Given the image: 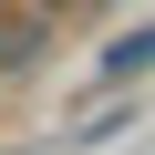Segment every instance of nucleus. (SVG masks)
I'll list each match as a JSON object with an SVG mask.
<instances>
[{
  "instance_id": "nucleus-1",
  "label": "nucleus",
  "mask_w": 155,
  "mask_h": 155,
  "mask_svg": "<svg viewBox=\"0 0 155 155\" xmlns=\"http://www.w3.org/2000/svg\"><path fill=\"white\" fill-rule=\"evenodd\" d=\"M134 72H155V21H145V31H124V41L104 52V83H134Z\"/></svg>"
},
{
  "instance_id": "nucleus-2",
  "label": "nucleus",
  "mask_w": 155,
  "mask_h": 155,
  "mask_svg": "<svg viewBox=\"0 0 155 155\" xmlns=\"http://www.w3.org/2000/svg\"><path fill=\"white\" fill-rule=\"evenodd\" d=\"M31 52H41V21H0V72H21Z\"/></svg>"
}]
</instances>
